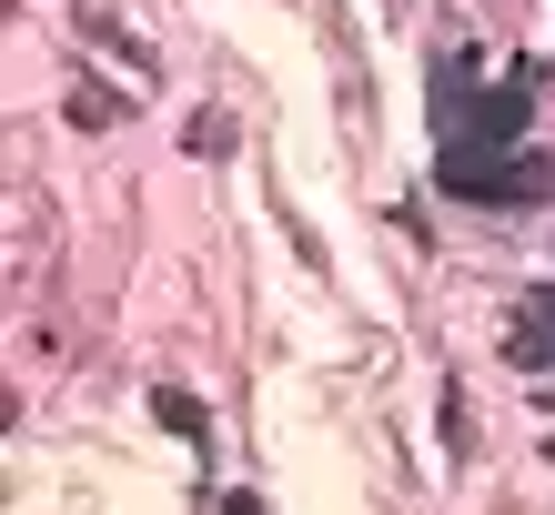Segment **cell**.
<instances>
[{"instance_id":"cell-4","label":"cell","mask_w":555,"mask_h":515,"mask_svg":"<svg viewBox=\"0 0 555 515\" xmlns=\"http://www.w3.org/2000/svg\"><path fill=\"white\" fill-rule=\"evenodd\" d=\"M152 414H162V425H172V435L192 445V455H212V404H203V395H182V384H162V395H152Z\"/></svg>"},{"instance_id":"cell-3","label":"cell","mask_w":555,"mask_h":515,"mask_svg":"<svg viewBox=\"0 0 555 515\" xmlns=\"http://www.w3.org/2000/svg\"><path fill=\"white\" fill-rule=\"evenodd\" d=\"M72 30H81V41H91V51H112V61H121V72H132V81H162V61H152V41H132V30H112L102 11H81Z\"/></svg>"},{"instance_id":"cell-1","label":"cell","mask_w":555,"mask_h":515,"mask_svg":"<svg viewBox=\"0 0 555 515\" xmlns=\"http://www.w3.org/2000/svg\"><path fill=\"white\" fill-rule=\"evenodd\" d=\"M435 192L444 203H555V152H535V102H545V61H505L485 72V51H435Z\"/></svg>"},{"instance_id":"cell-5","label":"cell","mask_w":555,"mask_h":515,"mask_svg":"<svg viewBox=\"0 0 555 515\" xmlns=\"http://www.w3.org/2000/svg\"><path fill=\"white\" fill-rule=\"evenodd\" d=\"M182 142H192V163H222V152L243 142V121H233V112H192V121H182Z\"/></svg>"},{"instance_id":"cell-7","label":"cell","mask_w":555,"mask_h":515,"mask_svg":"<svg viewBox=\"0 0 555 515\" xmlns=\"http://www.w3.org/2000/svg\"><path fill=\"white\" fill-rule=\"evenodd\" d=\"M72 121H81V132H112V121H121V102H112L102 81H72Z\"/></svg>"},{"instance_id":"cell-9","label":"cell","mask_w":555,"mask_h":515,"mask_svg":"<svg viewBox=\"0 0 555 515\" xmlns=\"http://www.w3.org/2000/svg\"><path fill=\"white\" fill-rule=\"evenodd\" d=\"M545 455H555V445H545Z\"/></svg>"},{"instance_id":"cell-6","label":"cell","mask_w":555,"mask_h":515,"mask_svg":"<svg viewBox=\"0 0 555 515\" xmlns=\"http://www.w3.org/2000/svg\"><path fill=\"white\" fill-rule=\"evenodd\" d=\"M444 455H475V404H465L454 374H444Z\"/></svg>"},{"instance_id":"cell-8","label":"cell","mask_w":555,"mask_h":515,"mask_svg":"<svg viewBox=\"0 0 555 515\" xmlns=\"http://www.w3.org/2000/svg\"><path fill=\"white\" fill-rule=\"evenodd\" d=\"M212 505H222V515H263V495H243V486H233V495H212Z\"/></svg>"},{"instance_id":"cell-2","label":"cell","mask_w":555,"mask_h":515,"mask_svg":"<svg viewBox=\"0 0 555 515\" xmlns=\"http://www.w3.org/2000/svg\"><path fill=\"white\" fill-rule=\"evenodd\" d=\"M505 364H526V374H545V364H555V283L515 294V324H505Z\"/></svg>"}]
</instances>
